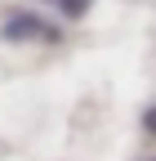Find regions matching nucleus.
I'll return each mask as SVG.
<instances>
[{"instance_id":"nucleus-1","label":"nucleus","mask_w":156,"mask_h":161,"mask_svg":"<svg viewBox=\"0 0 156 161\" xmlns=\"http://www.w3.org/2000/svg\"><path fill=\"white\" fill-rule=\"evenodd\" d=\"M0 36L13 40V45H23V40H58V31L45 23L40 14H27V9H13L5 14V23H0Z\"/></svg>"},{"instance_id":"nucleus-2","label":"nucleus","mask_w":156,"mask_h":161,"mask_svg":"<svg viewBox=\"0 0 156 161\" xmlns=\"http://www.w3.org/2000/svg\"><path fill=\"white\" fill-rule=\"evenodd\" d=\"M49 5H54L58 14H63V18H85L94 0H49Z\"/></svg>"},{"instance_id":"nucleus-3","label":"nucleus","mask_w":156,"mask_h":161,"mask_svg":"<svg viewBox=\"0 0 156 161\" xmlns=\"http://www.w3.org/2000/svg\"><path fill=\"white\" fill-rule=\"evenodd\" d=\"M143 125H147V134H156V108H152V112L143 116Z\"/></svg>"}]
</instances>
